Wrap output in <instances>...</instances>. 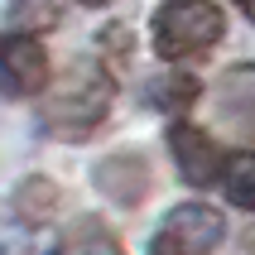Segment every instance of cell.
I'll list each match as a JSON object with an SVG mask.
<instances>
[{"label": "cell", "mask_w": 255, "mask_h": 255, "mask_svg": "<svg viewBox=\"0 0 255 255\" xmlns=\"http://www.w3.org/2000/svg\"><path fill=\"white\" fill-rule=\"evenodd\" d=\"M111 111V77L101 72V63H77L63 82L43 97V126L58 140H87L97 121Z\"/></svg>", "instance_id": "cell-1"}, {"label": "cell", "mask_w": 255, "mask_h": 255, "mask_svg": "<svg viewBox=\"0 0 255 255\" xmlns=\"http://www.w3.org/2000/svg\"><path fill=\"white\" fill-rule=\"evenodd\" d=\"M222 10L212 0H169L154 14V48L164 58H188V53H207L222 39Z\"/></svg>", "instance_id": "cell-2"}, {"label": "cell", "mask_w": 255, "mask_h": 255, "mask_svg": "<svg viewBox=\"0 0 255 255\" xmlns=\"http://www.w3.org/2000/svg\"><path fill=\"white\" fill-rule=\"evenodd\" d=\"M227 236V222L207 202H178L164 227L154 231V251L149 255H212L217 241Z\"/></svg>", "instance_id": "cell-3"}, {"label": "cell", "mask_w": 255, "mask_h": 255, "mask_svg": "<svg viewBox=\"0 0 255 255\" xmlns=\"http://www.w3.org/2000/svg\"><path fill=\"white\" fill-rule=\"evenodd\" d=\"M48 87V53L19 34H0V97H34Z\"/></svg>", "instance_id": "cell-4"}, {"label": "cell", "mask_w": 255, "mask_h": 255, "mask_svg": "<svg viewBox=\"0 0 255 255\" xmlns=\"http://www.w3.org/2000/svg\"><path fill=\"white\" fill-rule=\"evenodd\" d=\"M169 149H173V159H178V173H183L193 188H202V183H212V178H217L222 154H217V144H212L207 130H198V126H173L169 130Z\"/></svg>", "instance_id": "cell-5"}, {"label": "cell", "mask_w": 255, "mask_h": 255, "mask_svg": "<svg viewBox=\"0 0 255 255\" xmlns=\"http://www.w3.org/2000/svg\"><path fill=\"white\" fill-rule=\"evenodd\" d=\"M97 188H101L111 202H121V207L140 202L144 188H149L144 159H140V154H111V159H101V164H97Z\"/></svg>", "instance_id": "cell-6"}, {"label": "cell", "mask_w": 255, "mask_h": 255, "mask_svg": "<svg viewBox=\"0 0 255 255\" xmlns=\"http://www.w3.org/2000/svg\"><path fill=\"white\" fill-rule=\"evenodd\" d=\"M53 255H121V241L101 217H77L53 246Z\"/></svg>", "instance_id": "cell-7"}, {"label": "cell", "mask_w": 255, "mask_h": 255, "mask_svg": "<svg viewBox=\"0 0 255 255\" xmlns=\"http://www.w3.org/2000/svg\"><path fill=\"white\" fill-rule=\"evenodd\" d=\"M58 202H63V193H58L53 178H24L14 188V207H19L24 222H48L58 212Z\"/></svg>", "instance_id": "cell-8"}, {"label": "cell", "mask_w": 255, "mask_h": 255, "mask_svg": "<svg viewBox=\"0 0 255 255\" xmlns=\"http://www.w3.org/2000/svg\"><path fill=\"white\" fill-rule=\"evenodd\" d=\"M193 101H198V77L188 72H159L149 82V106L159 111H188Z\"/></svg>", "instance_id": "cell-9"}, {"label": "cell", "mask_w": 255, "mask_h": 255, "mask_svg": "<svg viewBox=\"0 0 255 255\" xmlns=\"http://www.w3.org/2000/svg\"><path fill=\"white\" fill-rule=\"evenodd\" d=\"M222 106H227L236 121L255 126V68H236L222 77Z\"/></svg>", "instance_id": "cell-10"}, {"label": "cell", "mask_w": 255, "mask_h": 255, "mask_svg": "<svg viewBox=\"0 0 255 255\" xmlns=\"http://www.w3.org/2000/svg\"><path fill=\"white\" fill-rule=\"evenodd\" d=\"M222 183H227V198L246 212H255V154L241 149V154L227 159V169H222Z\"/></svg>", "instance_id": "cell-11"}, {"label": "cell", "mask_w": 255, "mask_h": 255, "mask_svg": "<svg viewBox=\"0 0 255 255\" xmlns=\"http://www.w3.org/2000/svg\"><path fill=\"white\" fill-rule=\"evenodd\" d=\"M63 10H68V0H14V19H19V29H29V34L63 24Z\"/></svg>", "instance_id": "cell-12"}, {"label": "cell", "mask_w": 255, "mask_h": 255, "mask_svg": "<svg viewBox=\"0 0 255 255\" xmlns=\"http://www.w3.org/2000/svg\"><path fill=\"white\" fill-rule=\"evenodd\" d=\"M236 5H241V10H246V14L255 19V0H236Z\"/></svg>", "instance_id": "cell-13"}, {"label": "cell", "mask_w": 255, "mask_h": 255, "mask_svg": "<svg viewBox=\"0 0 255 255\" xmlns=\"http://www.w3.org/2000/svg\"><path fill=\"white\" fill-rule=\"evenodd\" d=\"M87 5H101V0H87Z\"/></svg>", "instance_id": "cell-14"}]
</instances>
